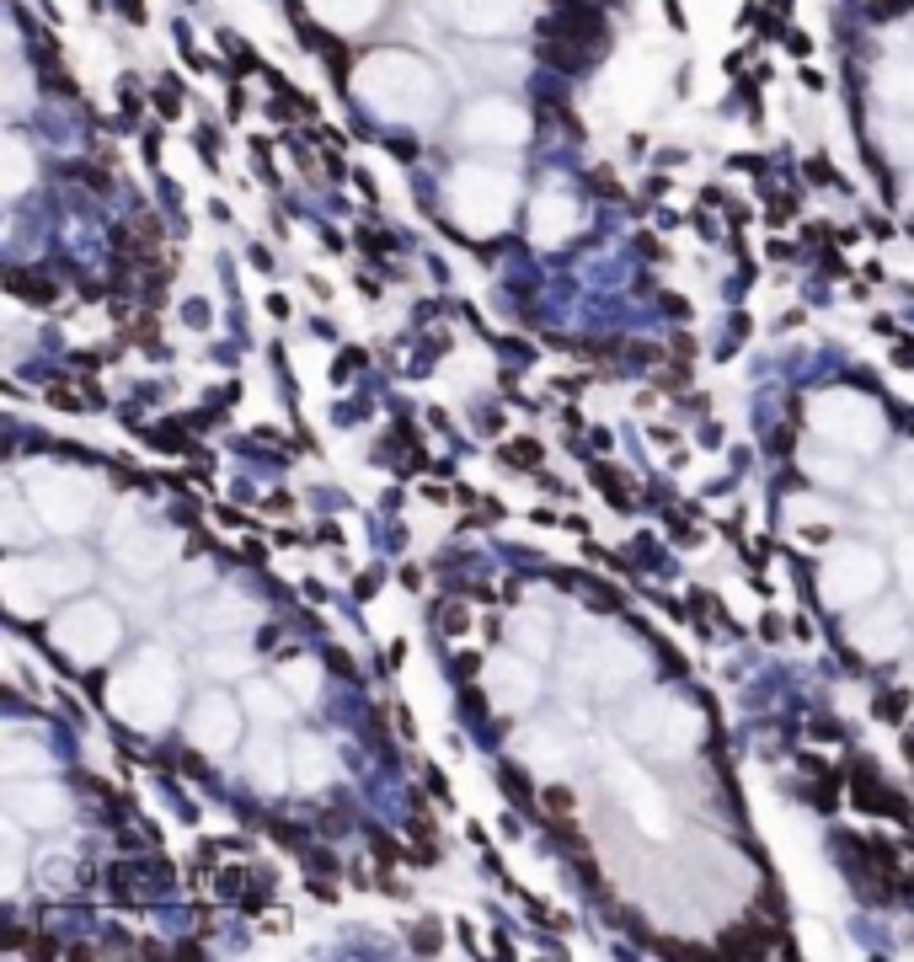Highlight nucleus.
<instances>
[{"instance_id": "nucleus-1", "label": "nucleus", "mask_w": 914, "mask_h": 962, "mask_svg": "<svg viewBox=\"0 0 914 962\" xmlns=\"http://www.w3.org/2000/svg\"><path fill=\"white\" fill-rule=\"evenodd\" d=\"M850 786H856V802H861L866 813H904V797L893 802V791L882 786L872 770H856V775H850Z\"/></svg>"}, {"instance_id": "nucleus-2", "label": "nucleus", "mask_w": 914, "mask_h": 962, "mask_svg": "<svg viewBox=\"0 0 914 962\" xmlns=\"http://www.w3.org/2000/svg\"><path fill=\"white\" fill-rule=\"evenodd\" d=\"M198 717H204V722H198V733H214V743H230V733H236V722H230V706L225 701H204V706H198Z\"/></svg>"}, {"instance_id": "nucleus-3", "label": "nucleus", "mask_w": 914, "mask_h": 962, "mask_svg": "<svg viewBox=\"0 0 914 962\" xmlns=\"http://www.w3.org/2000/svg\"><path fill=\"white\" fill-rule=\"evenodd\" d=\"M11 289L22 294V300H38V305H54V284L38 273H11Z\"/></svg>"}, {"instance_id": "nucleus-4", "label": "nucleus", "mask_w": 914, "mask_h": 962, "mask_svg": "<svg viewBox=\"0 0 914 962\" xmlns=\"http://www.w3.org/2000/svg\"><path fill=\"white\" fill-rule=\"evenodd\" d=\"M594 481H599L604 492H610V503H615V508H631V487L610 471V465H594Z\"/></svg>"}, {"instance_id": "nucleus-5", "label": "nucleus", "mask_w": 914, "mask_h": 962, "mask_svg": "<svg viewBox=\"0 0 914 962\" xmlns=\"http://www.w3.org/2000/svg\"><path fill=\"white\" fill-rule=\"evenodd\" d=\"M503 455H508V465H524V471H530V465L540 460V449H535L530 439H519V444H508Z\"/></svg>"}, {"instance_id": "nucleus-6", "label": "nucleus", "mask_w": 914, "mask_h": 962, "mask_svg": "<svg viewBox=\"0 0 914 962\" xmlns=\"http://www.w3.org/2000/svg\"><path fill=\"white\" fill-rule=\"evenodd\" d=\"M904 706H909V695H904V690H898V695H882V701H877V711H882V717H888V722H898V717H904Z\"/></svg>"}, {"instance_id": "nucleus-7", "label": "nucleus", "mask_w": 914, "mask_h": 962, "mask_svg": "<svg viewBox=\"0 0 914 962\" xmlns=\"http://www.w3.org/2000/svg\"><path fill=\"white\" fill-rule=\"evenodd\" d=\"M546 808H551V813H562V818H567V813H572V791H562V786H551V791H546Z\"/></svg>"}]
</instances>
